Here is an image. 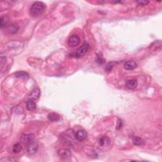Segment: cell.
<instances>
[{"label": "cell", "instance_id": "6da1fadb", "mask_svg": "<svg viewBox=\"0 0 162 162\" xmlns=\"http://www.w3.org/2000/svg\"><path fill=\"white\" fill-rule=\"evenodd\" d=\"M46 10V5L43 2L37 1L32 5L30 8V14L33 17L41 16Z\"/></svg>", "mask_w": 162, "mask_h": 162}, {"label": "cell", "instance_id": "7a4b0ae2", "mask_svg": "<svg viewBox=\"0 0 162 162\" xmlns=\"http://www.w3.org/2000/svg\"><path fill=\"white\" fill-rule=\"evenodd\" d=\"M88 49H89V44L87 43H84L81 47L78 48L73 53H72V57L75 58H81L87 53Z\"/></svg>", "mask_w": 162, "mask_h": 162}, {"label": "cell", "instance_id": "3957f363", "mask_svg": "<svg viewBox=\"0 0 162 162\" xmlns=\"http://www.w3.org/2000/svg\"><path fill=\"white\" fill-rule=\"evenodd\" d=\"M81 43V39L78 35H72L68 40V44L70 47H75Z\"/></svg>", "mask_w": 162, "mask_h": 162}, {"label": "cell", "instance_id": "277c9868", "mask_svg": "<svg viewBox=\"0 0 162 162\" xmlns=\"http://www.w3.org/2000/svg\"><path fill=\"white\" fill-rule=\"evenodd\" d=\"M34 138V136L33 134H22L20 136V141L22 142V143L25 145H28L30 143L32 142V141L33 140V139Z\"/></svg>", "mask_w": 162, "mask_h": 162}, {"label": "cell", "instance_id": "5b68a950", "mask_svg": "<svg viewBox=\"0 0 162 162\" xmlns=\"http://www.w3.org/2000/svg\"><path fill=\"white\" fill-rule=\"evenodd\" d=\"M18 29L19 27L17 24H11L6 27V32L9 34H14L18 32Z\"/></svg>", "mask_w": 162, "mask_h": 162}, {"label": "cell", "instance_id": "8992f818", "mask_svg": "<svg viewBox=\"0 0 162 162\" xmlns=\"http://www.w3.org/2000/svg\"><path fill=\"white\" fill-rule=\"evenodd\" d=\"M38 149V144L36 142H31L28 144L27 146V151L30 155H33L36 153Z\"/></svg>", "mask_w": 162, "mask_h": 162}, {"label": "cell", "instance_id": "52a82bcc", "mask_svg": "<svg viewBox=\"0 0 162 162\" xmlns=\"http://www.w3.org/2000/svg\"><path fill=\"white\" fill-rule=\"evenodd\" d=\"M75 137L76 139L79 141H84L87 137V134H86V131L84 130H79L77 132L75 133Z\"/></svg>", "mask_w": 162, "mask_h": 162}, {"label": "cell", "instance_id": "ba28073f", "mask_svg": "<svg viewBox=\"0 0 162 162\" xmlns=\"http://www.w3.org/2000/svg\"><path fill=\"white\" fill-rule=\"evenodd\" d=\"M59 156L63 158H68L71 156V152L68 149H62L58 151Z\"/></svg>", "mask_w": 162, "mask_h": 162}, {"label": "cell", "instance_id": "9c48e42d", "mask_svg": "<svg viewBox=\"0 0 162 162\" xmlns=\"http://www.w3.org/2000/svg\"><path fill=\"white\" fill-rule=\"evenodd\" d=\"M40 96V90L38 88H35L34 89H33L31 93H30L29 96V99L31 100H37V99H39Z\"/></svg>", "mask_w": 162, "mask_h": 162}, {"label": "cell", "instance_id": "30bf717a", "mask_svg": "<svg viewBox=\"0 0 162 162\" xmlns=\"http://www.w3.org/2000/svg\"><path fill=\"white\" fill-rule=\"evenodd\" d=\"M123 67H124L125 69L127 70H132L136 68L137 63L134 61H128L125 63Z\"/></svg>", "mask_w": 162, "mask_h": 162}, {"label": "cell", "instance_id": "8fae6325", "mask_svg": "<svg viewBox=\"0 0 162 162\" xmlns=\"http://www.w3.org/2000/svg\"><path fill=\"white\" fill-rule=\"evenodd\" d=\"M137 81L136 79H131L127 81L126 87L129 89H134L137 87Z\"/></svg>", "mask_w": 162, "mask_h": 162}, {"label": "cell", "instance_id": "7c38bea8", "mask_svg": "<svg viewBox=\"0 0 162 162\" xmlns=\"http://www.w3.org/2000/svg\"><path fill=\"white\" fill-rule=\"evenodd\" d=\"M26 108L29 111H34L36 108L34 101L33 100H31V99L29 100L26 103Z\"/></svg>", "mask_w": 162, "mask_h": 162}, {"label": "cell", "instance_id": "4fadbf2b", "mask_svg": "<svg viewBox=\"0 0 162 162\" xmlns=\"http://www.w3.org/2000/svg\"><path fill=\"white\" fill-rule=\"evenodd\" d=\"M48 118L51 122H57L60 119V115L55 113H51L48 115Z\"/></svg>", "mask_w": 162, "mask_h": 162}, {"label": "cell", "instance_id": "5bb4252c", "mask_svg": "<svg viewBox=\"0 0 162 162\" xmlns=\"http://www.w3.org/2000/svg\"><path fill=\"white\" fill-rule=\"evenodd\" d=\"M22 150V146L20 143H17L14 144L13 147V151L15 153H18L20 152Z\"/></svg>", "mask_w": 162, "mask_h": 162}, {"label": "cell", "instance_id": "9a60e30c", "mask_svg": "<svg viewBox=\"0 0 162 162\" xmlns=\"http://www.w3.org/2000/svg\"><path fill=\"white\" fill-rule=\"evenodd\" d=\"M108 142H110V140H109L108 137H105V136H103L102 137H101L100 140H99V144H100V146H103L107 144Z\"/></svg>", "mask_w": 162, "mask_h": 162}, {"label": "cell", "instance_id": "2e32d148", "mask_svg": "<svg viewBox=\"0 0 162 162\" xmlns=\"http://www.w3.org/2000/svg\"><path fill=\"white\" fill-rule=\"evenodd\" d=\"M15 76L17 77L20 78H29L28 73H27L25 72H18L15 73Z\"/></svg>", "mask_w": 162, "mask_h": 162}, {"label": "cell", "instance_id": "e0dca14e", "mask_svg": "<svg viewBox=\"0 0 162 162\" xmlns=\"http://www.w3.org/2000/svg\"><path fill=\"white\" fill-rule=\"evenodd\" d=\"M8 21V18L6 17H1V19H0V25H1V28H3V27L6 26Z\"/></svg>", "mask_w": 162, "mask_h": 162}, {"label": "cell", "instance_id": "ac0fdd59", "mask_svg": "<svg viewBox=\"0 0 162 162\" xmlns=\"http://www.w3.org/2000/svg\"><path fill=\"white\" fill-rule=\"evenodd\" d=\"M133 142H134V144L136 146H141L142 145V142H142V140L140 138V137H136L134 139V140H133Z\"/></svg>", "mask_w": 162, "mask_h": 162}, {"label": "cell", "instance_id": "d6986e66", "mask_svg": "<svg viewBox=\"0 0 162 162\" xmlns=\"http://www.w3.org/2000/svg\"><path fill=\"white\" fill-rule=\"evenodd\" d=\"M97 62L98 63H99V64H103L105 63V60L102 57H101V56H99V55H98Z\"/></svg>", "mask_w": 162, "mask_h": 162}, {"label": "cell", "instance_id": "ffe728a7", "mask_svg": "<svg viewBox=\"0 0 162 162\" xmlns=\"http://www.w3.org/2000/svg\"><path fill=\"white\" fill-rule=\"evenodd\" d=\"M122 126V121L121 120L118 119V121L117 122V126H116V129H120V128Z\"/></svg>", "mask_w": 162, "mask_h": 162}, {"label": "cell", "instance_id": "44dd1931", "mask_svg": "<svg viewBox=\"0 0 162 162\" xmlns=\"http://www.w3.org/2000/svg\"><path fill=\"white\" fill-rule=\"evenodd\" d=\"M113 63H108V65H107V67H106L105 69H106V70H107V71H108V72H110V70H111L112 69V68H113Z\"/></svg>", "mask_w": 162, "mask_h": 162}, {"label": "cell", "instance_id": "7402d4cb", "mask_svg": "<svg viewBox=\"0 0 162 162\" xmlns=\"http://www.w3.org/2000/svg\"><path fill=\"white\" fill-rule=\"evenodd\" d=\"M137 3H139V4H140L141 5H146V4H148L149 1H137Z\"/></svg>", "mask_w": 162, "mask_h": 162}, {"label": "cell", "instance_id": "603a6c76", "mask_svg": "<svg viewBox=\"0 0 162 162\" xmlns=\"http://www.w3.org/2000/svg\"><path fill=\"white\" fill-rule=\"evenodd\" d=\"M14 161L13 159L12 158H2L1 160V161Z\"/></svg>", "mask_w": 162, "mask_h": 162}]
</instances>
